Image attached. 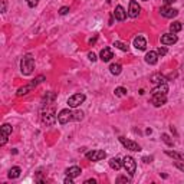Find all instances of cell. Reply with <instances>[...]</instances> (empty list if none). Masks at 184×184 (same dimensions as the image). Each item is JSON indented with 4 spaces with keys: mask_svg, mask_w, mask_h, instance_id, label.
<instances>
[{
    "mask_svg": "<svg viewBox=\"0 0 184 184\" xmlns=\"http://www.w3.org/2000/svg\"><path fill=\"white\" fill-rule=\"evenodd\" d=\"M35 69V59L32 58V55H24L20 61V71L23 75H30Z\"/></svg>",
    "mask_w": 184,
    "mask_h": 184,
    "instance_id": "cell-1",
    "label": "cell"
},
{
    "mask_svg": "<svg viewBox=\"0 0 184 184\" xmlns=\"http://www.w3.org/2000/svg\"><path fill=\"white\" fill-rule=\"evenodd\" d=\"M122 167L125 168L127 173H128L131 177H133L134 174H135V170H137V163H135V160H134L133 157L127 155V157L122 160Z\"/></svg>",
    "mask_w": 184,
    "mask_h": 184,
    "instance_id": "cell-2",
    "label": "cell"
},
{
    "mask_svg": "<svg viewBox=\"0 0 184 184\" xmlns=\"http://www.w3.org/2000/svg\"><path fill=\"white\" fill-rule=\"evenodd\" d=\"M45 79V76L43 75H41V76H38V78L35 79L32 84H29V85H26V86H22V88H19L17 89V95L19 96H22V95H26V94H29V92L32 91V89L35 88V86L38 85V84H41L42 81Z\"/></svg>",
    "mask_w": 184,
    "mask_h": 184,
    "instance_id": "cell-3",
    "label": "cell"
},
{
    "mask_svg": "<svg viewBox=\"0 0 184 184\" xmlns=\"http://www.w3.org/2000/svg\"><path fill=\"white\" fill-rule=\"evenodd\" d=\"M106 157V153L104 150H92L86 153V158L91 161H101Z\"/></svg>",
    "mask_w": 184,
    "mask_h": 184,
    "instance_id": "cell-4",
    "label": "cell"
},
{
    "mask_svg": "<svg viewBox=\"0 0 184 184\" xmlns=\"http://www.w3.org/2000/svg\"><path fill=\"white\" fill-rule=\"evenodd\" d=\"M84 101H85V95H84V94H75V95H72L71 98L68 99V105H69V108H76V106H79Z\"/></svg>",
    "mask_w": 184,
    "mask_h": 184,
    "instance_id": "cell-5",
    "label": "cell"
},
{
    "mask_svg": "<svg viewBox=\"0 0 184 184\" xmlns=\"http://www.w3.org/2000/svg\"><path fill=\"white\" fill-rule=\"evenodd\" d=\"M72 119H73V112L71 109H62L61 112L58 114V121L61 124H68Z\"/></svg>",
    "mask_w": 184,
    "mask_h": 184,
    "instance_id": "cell-6",
    "label": "cell"
},
{
    "mask_svg": "<svg viewBox=\"0 0 184 184\" xmlns=\"http://www.w3.org/2000/svg\"><path fill=\"white\" fill-rule=\"evenodd\" d=\"M119 141H121V144L125 147L127 150H130V151H141V147L138 145V144L134 143V141H131V140H127L125 137H119Z\"/></svg>",
    "mask_w": 184,
    "mask_h": 184,
    "instance_id": "cell-7",
    "label": "cell"
},
{
    "mask_svg": "<svg viewBox=\"0 0 184 184\" xmlns=\"http://www.w3.org/2000/svg\"><path fill=\"white\" fill-rule=\"evenodd\" d=\"M160 13L165 19H173V17H176L178 14V10L177 9H173V7H168V6H163L160 9Z\"/></svg>",
    "mask_w": 184,
    "mask_h": 184,
    "instance_id": "cell-8",
    "label": "cell"
},
{
    "mask_svg": "<svg viewBox=\"0 0 184 184\" xmlns=\"http://www.w3.org/2000/svg\"><path fill=\"white\" fill-rule=\"evenodd\" d=\"M151 102L154 106H161L167 102V95L165 94H153L151 96Z\"/></svg>",
    "mask_w": 184,
    "mask_h": 184,
    "instance_id": "cell-9",
    "label": "cell"
},
{
    "mask_svg": "<svg viewBox=\"0 0 184 184\" xmlns=\"http://www.w3.org/2000/svg\"><path fill=\"white\" fill-rule=\"evenodd\" d=\"M140 12H141L140 4L137 3L135 0H131L130 2V9H128V16L133 17V19H135V17H138Z\"/></svg>",
    "mask_w": 184,
    "mask_h": 184,
    "instance_id": "cell-10",
    "label": "cell"
},
{
    "mask_svg": "<svg viewBox=\"0 0 184 184\" xmlns=\"http://www.w3.org/2000/svg\"><path fill=\"white\" fill-rule=\"evenodd\" d=\"M12 134V127L9 124H3L2 125V135H0V145H4L7 143V137Z\"/></svg>",
    "mask_w": 184,
    "mask_h": 184,
    "instance_id": "cell-11",
    "label": "cell"
},
{
    "mask_svg": "<svg viewBox=\"0 0 184 184\" xmlns=\"http://www.w3.org/2000/svg\"><path fill=\"white\" fill-rule=\"evenodd\" d=\"M176 42H177V36L174 33H165L161 36V43L165 45V46L167 45H174Z\"/></svg>",
    "mask_w": 184,
    "mask_h": 184,
    "instance_id": "cell-12",
    "label": "cell"
},
{
    "mask_svg": "<svg viewBox=\"0 0 184 184\" xmlns=\"http://www.w3.org/2000/svg\"><path fill=\"white\" fill-rule=\"evenodd\" d=\"M145 62L148 65H155L158 62V53L154 51H150L148 53L145 55Z\"/></svg>",
    "mask_w": 184,
    "mask_h": 184,
    "instance_id": "cell-13",
    "label": "cell"
},
{
    "mask_svg": "<svg viewBox=\"0 0 184 184\" xmlns=\"http://www.w3.org/2000/svg\"><path fill=\"white\" fill-rule=\"evenodd\" d=\"M114 16H115V19H116V20H119V22L125 20V17H127L125 9H124L122 6H116L115 7V12H114Z\"/></svg>",
    "mask_w": 184,
    "mask_h": 184,
    "instance_id": "cell-14",
    "label": "cell"
},
{
    "mask_svg": "<svg viewBox=\"0 0 184 184\" xmlns=\"http://www.w3.org/2000/svg\"><path fill=\"white\" fill-rule=\"evenodd\" d=\"M99 56H101V61L102 62H108V61H111V59L114 58L112 51H111L109 48H104L102 51H101V53H99Z\"/></svg>",
    "mask_w": 184,
    "mask_h": 184,
    "instance_id": "cell-15",
    "label": "cell"
},
{
    "mask_svg": "<svg viewBox=\"0 0 184 184\" xmlns=\"http://www.w3.org/2000/svg\"><path fill=\"white\" fill-rule=\"evenodd\" d=\"M65 173H66V176H68V177L76 178L78 176H81L82 170H81V167H78V165H73V167H69L68 170L65 171Z\"/></svg>",
    "mask_w": 184,
    "mask_h": 184,
    "instance_id": "cell-16",
    "label": "cell"
},
{
    "mask_svg": "<svg viewBox=\"0 0 184 184\" xmlns=\"http://www.w3.org/2000/svg\"><path fill=\"white\" fill-rule=\"evenodd\" d=\"M134 46H135L138 51H144V49L147 48V42L145 39L143 38V36H137L135 39H134Z\"/></svg>",
    "mask_w": 184,
    "mask_h": 184,
    "instance_id": "cell-17",
    "label": "cell"
},
{
    "mask_svg": "<svg viewBox=\"0 0 184 184\" xmlns=\"http://www.w3.org/2000/svg\"><path fill=\"white\" fill-rule=\"evenodd\" d=\"M167 92H168V85H167V82H165V84H160V85L155 86V88L151 91V95H153V94H165V95H167Z\"/></svg>",
    "mask_w": 184,
    "mask_h": 184,
    "instance_id": "cell-18",
    "label": "cell"
},
{
    "mask_svg": "<svg viewBox=\"0 0 184 184\" xmlns=\"http://www.w3.org/2000/svg\"><path fill=\"white\" fill-rule=\"evenodd\" d=\"M151 81H153L154 84L160 85V84H165V82H167V79H165V76L161 75V73H154V75L151 76Z\"/></svg>",
    "mask_w": 184,
    "mask_h": 184,
    "instance_id": "cell-19",
    "label": "cell"
},
{
    "mask_svg": "<svg viewBox=\"0 0 184 184\" xmlns=\"http://www.w3.org/2000/svg\"><path fill=\"white\" fill-rule=\"evenodd\" d=\"M109 167L112 168V170L118 171L119 168L122 167V161L119 160V158H111V161H109Z\"/></svg>",
    "mask_w": 184,
    "mask_h": 184,
    "instance_id": "cell-20",
    "label": "cell"
},
{
    "mask_svg": "<svg viewBox=\"0 0 184 184\" xmlns=\"http://www.w3.org/2000/svg\"><path fill=\"white\" fill-rule=\"evenodd\" d=\"M109 72L112 73V75H119L121 72H122V66L119 65V63H112V65L109 66Z\"/></svg>",
    "mask_w": 184,
    "mask_h": 184,
    "instance_id": "cell-21",
    "label": "cell"
},
{
    "mask_svg": "<svg viewBox=\"0 0 184 184\" xmlns=\"http://www.w3.org/2000/svg\"><path fill=\"white\" fill-rule=\"evenodd\" d=\"M20 173H22V170H20V167H12L10 170H9V178H17L19 176H20Z\"/></svg>",
    "mask_w": 184,
    "mask_h": 184,
    "instance_id": "cell-22",
    "label": "cell"
},
{
    "mask_svg": "<svg viewBox=\"0 0 184 184\" xmlns=\"http://www.w3.org/2000/svg\"><path fill=\"white\" fill-rule=\"evenodd\" d=\"M55 121H56V116H55V114L53 112H51V114H45V116H43V122L45 124H48V125H52V124H55Z\"/></svg>",
    "mask_w": 184,
    "mask_h": 184,
    "instance_id": "cell-23",
    "label": "cell"
},
{
    "mask_svg": "<svg viewBox=\"0 0 184 184\" xmlns=\"http://www.w3.org/2000/svg\"><path fill=\"white\" fill-rule=\"evenodd\" d=\"M181 29H183V24H181V22H173V23L170 24L171 33H177V32H180Z\"/></svg>",
    "mask_w": 184,
    "mask_h": 184,
    "instance_id": "cell-24",
    "label": "cell"
},
{
    "mask_svg": "<svg viewBox=\"0 0 184 184\" xmlns=\"http://www.w3.org/2000/svg\"><path fill=\"white\" fill-rule=\"evenodd\" d=\"M165 154L170 155V157H173V158H176V160H183L184 161V154L176 153V151H165Z\"/></svg>",
    "mask_w": 184,
    "mask_h": 184,
    "instance_id": "cell-25",
    "label": "cell"
},
{
    "mask_svg": "<svg viewBox=\"0 0 184 184\" xmlns=\"http://www.w3.org/2000/svg\"><path fill=\"white\" fill-rule=\"evenodd\" d=\"M114 94H115V96H125L127 95V88H124V86H118V88H115Z\"/></svg>",
    "mask_w": 184,
    "mask_h": 184,
    "instance_id": "cell-26",
    "label": "cell"
},
{
    "mask_svg": "<svg viewBox=\"0 0 184 184\" xmlns=\"http://www.w3.org/2000/svg\"><path fill=\"white\" fill-rule=\"evenodd\" d=\"M114 46H116L118 49H121V51H124V52H128V45L122 43V42H119V41L114 42Z\"/></svg>",
    "mask_w": 184,
    "mask_h": 184,
    "instance_id": "cell-27",
    "label": "cell"
},
{
    "mask_svg": "<svg viewBox=\"0 0 184 184\" xmlns=\"http://www.w3.org/2000/svg\"><path fill=\"white\" fill-rule=\"evenodd\" d=\"M161 140H163L164 143L167 144V145H170V147H173V145H174V143L170 140V137H168L167 134H163V135H161Z\"/></svg>",
    "mask_w": 184,
    "mask_h": 184,
    "instance_id": "cell-28",
    "label": "cell"
},
{
    "mask_svg": "<svg viewBox=\"0 0 184 184\" xmlns=\"http://www.w3.org/2000/svg\"><path fill=\"white\" fill-rule=\"evenodd\" d=\"M73 119H75V121H82V119H84V112H82V111L73 112Z\"/></svg>",
    "mask_w": 184,
    "mask_h": 184,
    "instance_id": "cell-29",
    "label": "cell"
},
{
    "mask_svg": "<svg viewBox=\"0 0 184 184\" xmlns=\"http://www.w3.org/2000/svg\"><path fill=\"white\" fill-rule=\"evenodd\" d=\"M167 48H165V46H160V48H158V51H157V53L160 55V56H164V55H167Z\"/></svg>",
    "mask_w": 184,
    "mask_h": 184,
    "instance_id": "cell-30",
    "label": "cell"
},
{
    "mask_svg": "<svg viewBox=\"0 0 184 184\" xmlns=\"http://www.w3.org/2000/svg\"><path fill=\"white\" fill-rule=\"evenodd\" d=\"M68 12H69V7L68 6H63V7H61V9H59V14H61V16H65Z\"/></svg>",
    "mask_w": 184,
    "mask_h": 184,
    "instance_id": "cell-31",
    "label": "cell"
},
{
    "mask_svg": "<svg viewBox=\"0 0 184 184\" xmlns=\"http://www.w3.org/2000/svg\"><path fill=\"white\" fill-rule=\"evenodd\" d=\"M116 183H130V178H127V177H122V176H119L118 178H116Z\"/></svg>",
    "mask_w": 184,
    "mask_h": 184,
    "instance_id": "cell-32",
    "label": "cell"
},
{
    "mask_svg": "<svg viewBox=\"0 0 184 184\" xmlns=\"http://www.w3.org/2000/svg\"><path fill=\"white\" fill-rule=\"evenodd\" d=\"M39 3V0H27V6L29 7H35Z\"/></svg>",
    "mask_w": 184,
    "mask_h": 184,
    "instance_id": "cell-33",
    "label": "cell"
},
{
    "mask_svg": "<svg viewBox=\"0 0 184 184\" xmlns=\"http://www.w3.org/2000/svg\"><path fill=\"white\" fill-rule=\"evenodd\" d=\"M174 165H176L178 170H181V171L184 173V164H183V163H178V161H176V163H174Z\"/></svg>",
    "mask_w": 184,
    "mask_h": 184,
    "instance_id": "cell-34",
    "label": "cell"
},
{
    "mask_svg": "<svg viewBox=\"0 0 184 184\" xmlns=\"http://www.w3.org/2000/svg\"><path fill=\"white\" fill-rule=\"evenodd\" d=\"M88 58H89V61L95 62V61H96V55L94 53V52H89V53H88Z\"/></svg>",
    "mask_w": 184,
    "mask_h": 184,
    "instance_id": "cell-35",
    "label": "cell"
},
{
    "mask_svg": "<svg viewBox=\"0 0 184 184\" xmlns=\"http://www.w3.org/2000/svg\"><path fill=\"white\" fill-rule=\"evenodd\" d=\"M65 184H73V178H72V177L65 178Z\"/></svg>",
    "mask_w": 184,
    "mask_h": 184,
    "instance_id": "cell-36",
    "label": "cell"
},
{
    "mask_svg": "<svg viewBox=\"0 0 184 184\" xmlns=\"http://www.w3.org/2000/svg\"><path fill=\"white\" fill-rule=\"evenodd\" d=\"M143 161L144 163H151V161H153V157H144Z\"/></svg>",
    "mask_w": 184,
    "mask_h": 184,
    "instance_id": "cell-37",
    "label": "cell"
},
{
    "mask_svg": "<svg viewBox=\"0 0 184 184\" xmlns=\"http://www.w3.org/2000/svg\"><path fill=\"white\" fill-rule=\"evenodd\" d=\"M174 2H177V0H164V3H165V6H168V4H173Z\"/></svg>",
    "mask_w": 184,
    "mask_h": 184,
    "instance_id": "cell-38",
    "label": "cell"
},
{
    "mask_svg": "<svg viewBox=\"0 0 184 184\" xmlns=\"http://www.w3.org/2000/svg\"><path fill=\"white\" fill-rule=\"evenodd\" d=\"M85 184H96V180H94V178H91V180H86Z\"/></svg>",
    "mask_w": 184,
    "mask_h": 184,
    "instance_id": "cell-39",
    "label": "cell"
},
{
    "mask_svg": "<svg viewBox=\"0 0 184 184\" xmlns=\"http://www.w3.org/2000/svg\"><path fill=\"white\" fill-rule=\"evenodd\" d=\"M6 12V3L3 2V4H2V13H4Z\"/></svg>",
    "mask_w": 184,
    "mask_h": 184,
    "instance_id": "cell-40",
    "label": "cell"
},
{
    "mask_svg": "<svg viewBox=\"0 0 184 184\" xmlns=\"http://www.w3.org/2000/svg\"><path fill=\"white\" fill-rule=\"evenodd\" d=\"M95 42H96V38H94V39H91V41H89V43H95Z\"/></svg>",
    "mask_w": 184,
    "mask_h": 184,
    "instance_id": "cell-41",
    "label": "cell"
},
{
    "mask_svg": "<svg viewBox=\"0 0 184 184\" xmlns=\"http://www.w3.org/2000/svg\"><path fill=\"white\" fill-rule=\"evenodd\" d=\"M106 3H108V4H109V3H111V0H106Z\"/></svg>",
    "mask_w": 184,
    "mask_h": 184,
    "instance_id": "cell-42",
    "label": "cell"
},
{
    "mask_svg": "<svg viewBox=\"0 0 184 184\" xmlns=\"http://www.w3.org/2000/svg\"><path fill=\"white\" fill-rule=\"evenodd\" d=\"M144 2H147V0H144Z\"/></svg>",
    "mask_w": 184,
    "mask_h": 184,
    "instance_id": "cell-43",
    "label": "cell"
}]
</instances>
